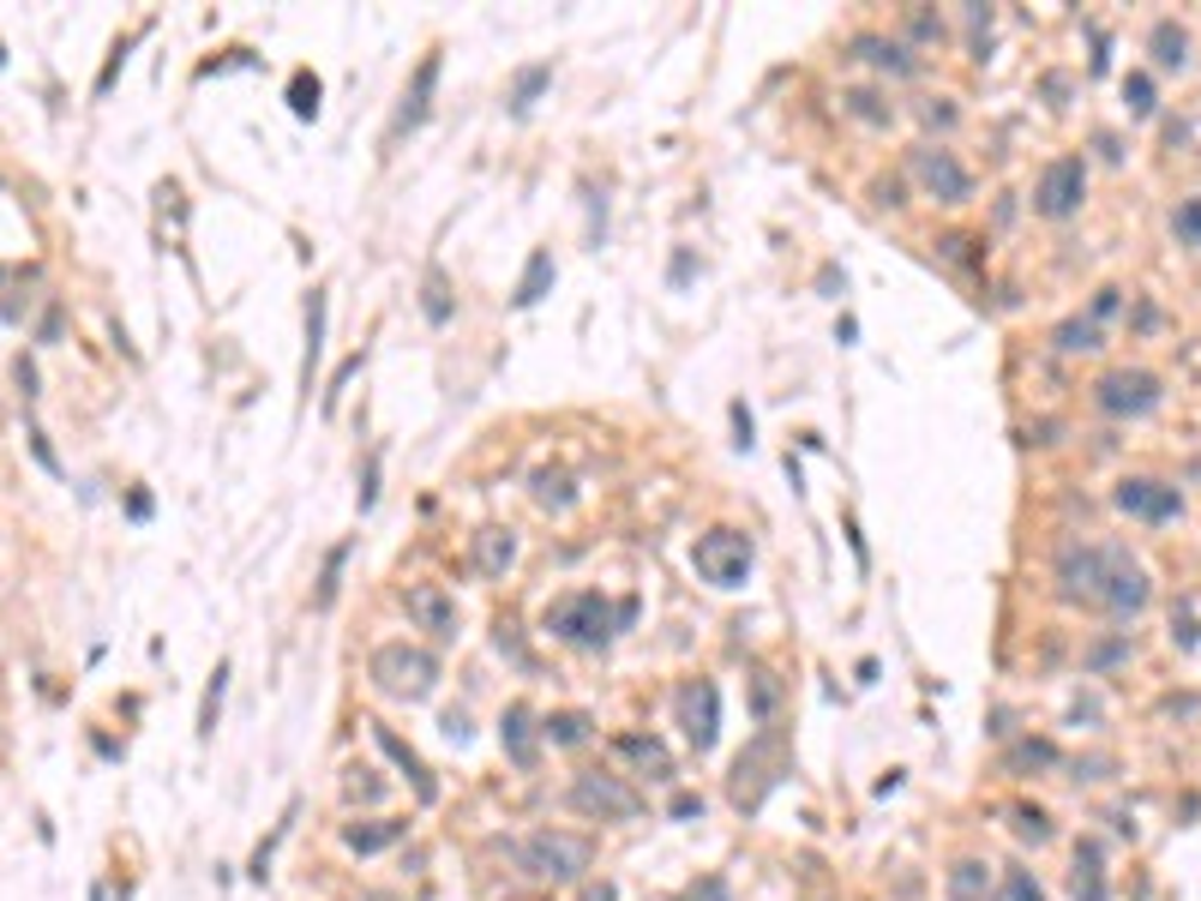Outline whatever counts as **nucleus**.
Masks as SVG:
<instances>
[{
	"label": "nucleus",
	"instance_id": "15",
	"mask_svg": "<svg viewBox=\"0 0 1201 901\" xmlns=\"http://www.w3.org/2000/svg\"><path fill=\"white\" fill-rule=\"evenodd\" d=\"M499 746L511 751V763H518V770H535V715H529L523 703L504 709V721H499Z\"/></svg>",
	"mask_w": 1201,
	"mask_h": 901
},
{
	"label": "nucleus",
	"instance_id": "45",
	"mask_svg": "<svg viewBox=\"0 0 1201 901\" xmlns=\"http://www.w3.org/2000/svg\"><path fill=\"white\" fill-rule=\"evenodd\" d=\"M583 901H619V889H613V884H589V889H583Z\"/></svg>",
	"mask_w": 1201,
	"mask_h": 901
},
{
	"label": "nucleus",
	"instance_id": "37",
	"mask_svg": "<svg viewBox=\"0 0 1201 901\" xmlns=\"http://www.w3.org/2000/svg\"><path fill=\"white\" fill-rule=\"evenodd\" d=\"M343 559H349V547H336L331 559H324V578H319V595H312V601L319 607H331L336 601V571H343Z\"/></svg>",
	"mask_w": 1201,
	"mask_h": 901
},
{
	"label": "nucleus",
	"instance_id": "9",
	"mask_svg": "<svg viewBox=\"0 0 1201 901\" xmlns=\"http://www.w3.org/2000/svg\"><path fill=\"white\" fill-rule=\"evenodd\" d=\"M1148 571L1136 566V559L1124 554V547H1111V566H1106V583H1099V595L1094 601L1099 607H1111V613H1141L1148 607Z\"/></svg>",
	"mask_w": 1201,
	"mask_h": 901
},
{
	"label": "nucleus",
	"instance_id": "26",
	"mask_svg": "<svg viewBox=\"0 0 1201 901\" xmlns=\"http://www.w3.org/2000/svg\"><path fill=\"white\" fill-rule=\"evenodd\" d=\"M222 685H229V668L217 661V673H210V685H205V703H199V739H210V734H217V715H222Z\"/></svg>",
	"mask_w": 1201,
	"mask_h": 901
},
{
	"label": "nucleus",
	"instance_id": "7",
	"mask_svg": "<svg viewBox=\"0 0 1201 901\" xmlns=\"http://www.w3.org/2000/svg\"><path fill=\"white\" fill-rule=\"evenodd\" d=\"M1082 193H1087V163L1082 156H1058V163H1046V175H1039L1034 205H1039V217H1075V211H1082Z\"/></svg>",
	"mask_w": 1201,
	"mask_h": 901
},
{
	"label": "nucleus",
	"instance_id": "21",
	"mask_svg": "<svg viewBox=\"0 0 1201 901\" xmlns=\"http://www.w3.org/2000/svg\"><path fill=\"white\" fill-rule=\"evenodd\" d=\"M619 751H625V758H631V763H643V770L655 775V782H667V775H673V758H667V746H661V739L625 734V739H619Z\"/></svg>",
	"mask_w": 1201,
	"mask_h": 901
},
{
	"label": "nucleus",
	"instance_id": "6",
	"mask_svg": "<svg viewBox=\"0 0 1201 901\" xmlns=\"http://www.w3.org/2000/svg\"><path fill=\"white\" fill-rule=\"evenodd\" d=\"M691 566H698V578L715 583V589H739V583L751 578V541L739 535V529H710V535H698Z\"/></svg>",
	"mask_w": 1201,
	"mask_h": 901
},
{
	"label": "nucleus",
	"instance_id": "8",
	"mask_svg": "<svg viewBox=\"0 0 1201 901\" xmlns=\"http://www.w3.org/2000/svg\"><path fill=\"white\" fill-rule=\"evenodd\" d=\"M1094 403L1106 415H1148L1160 403V379L1141 373V367H1117V373H1106L1094 385Z\"/></svg>",
	"mask_w": 1201,
	"mask_h": 901
},
{
	"label": "nucleus",
	"instance_id": "30",
	"mask_svg": "<svg viewBox=\"0 0 1201 901\" xmlns=\"http://www.w3.org/2000/svg\"><path fill=\"white\" fill-rule=\"evenodd\" d=\"M1058 348H1063V355L1099 348V325H1094V319H1070V325H1058Z\"/></svg>",
	"mask_w": 1201,
	"mask_h": 901
},
{
	"label": "nucleus",
	"instance_id": "11",
	"mask_svg": "<svg viewBox=\"0 0 1201 901\" xmlns=\"http://www.w3.org/2000/svg\"><path fill=\"white\" fill-rule=\"evenodd\" d=\"M1117 511L1141 517V523H1172V517H1184V493L1165 487V481L1136 475V481H1124V487H1117Z\"/></svg>",
	"mask_w": 1201,
	"mask_h": 901
},
{
	"label": "nucleus",
	"instance_id": "24",
	"mask_svg": "<svg viewBox=\"0 0 1201 901\" xmlns=\"http://www.w3.org/2000/svg\"><path fill=\"white\" fill-rule=\"evenodd\" d=\"M547 283H553V253H529V270L518 283V307H535L547 295Z\"/></svg>",
	"mask_w": 1201,
	"mask_h": 901
},
{
	"label": "nucleus",
	"instance_id": "42",
	"mask_svg": "<svg viewBox=\"0 0 1201 901\" xmlns=\"http://www.w3.org/2000/svg\"><path fill=\"white\" fill-rule=\"evenodd\" d=\"M847 103H853V109H859V115H866V120H883V109H878V97H866V90H853Z\"/></svg>",
	"mask_w": 1201,
	"mask_h": 901
},
{
	"label": "nucleus",
	"instance_id": "2",
	"mask_svg": "<svg viewBox=\"0 0 1201 901\" xmlns=\"http://www.w3.org/2000/svg\"><path fill=\"white\" fill-rule=\"evenodd\" d=\"M518 865L529 877H541V884H577V877L595 865V841L571 836V829H535V836L518 848Z\"/></svg>",
	"mask_w": 1201,
	"mask_h": 901
},
{
	"label": "nucleus",
	"instance_id": "12",
	"mask_svg": "<svg viewBox=\"0 0 1201 901\" xmlns=\"http://www.w3.org/2000/svg\"><path fill=\"white\" fill-rule=\"evenodd\" d=\"M913 175H919V187H925L931 199H943V205H961V199H973L968 168H961L949 151H919V156H913Z\"/></svg>",
	"mask_w": 1201,
	"mask_h": 901
},
{
	"label": "nucleus",
	"instance_id": "29",
	"mask_svg": "<svg viewBox=\"0 0 1201 901\" xmlns=\"http://www.w3.org/2000/svg\"><path fill=\"white\" fill-rule=\"evenodd\" d=\"M751 709H757L763 721H769V715L781 709V680H776V673H763V668L751 673Z\"/></svg>",
	"mask_w": 1201,
	"mask_h": 901
},
{
	"label": "nucleus",
	"instance_id": "33",
	"mask_svg": "<svg viewBox=\"0 0 1201 901\" xmlns=\"http://www.w3.org/2000/svg\"><path fill=\"white\" fill-rule=\"evenodd\" d=\"M997 901H1046L1034 884V872H1004V884H997Z\"/></svg>",
	"mask_w": 1201,
	"mask_h": 901
},
{
	"label": "nucleus",
	"instance_id": "28",
	"mask_svg": "<svg viewBox=\"0 0 1201 901\" xmlns=\"http://www.w3.org/2000/svg\"><path fill=\"white\" fill-rule=\"evenodd\" d=\"M289 109H295L301 120L319 115V78H312V73H295V78H289Z\"/></svg>",
	"mask_w": 1201,
	"mask_h": 901
},
{
	"label": "nucleus",
	"instance_id": "13",
	"mask_svg": "<svg viewBox=\"0 0 1201 901\" xmlns=\"http://www.w3.org/2000/svg\"><path fill=\"white\" fill-rule=\"evenodd\" d=\"M409 619L421 631H433L439 644H451V637H457V601L439 589V583H414V589H409Z\"/></svg>",
	"mask_w": 1201,
	"mask_h": 901
},
{
	"label": "nucleus",
	"instance_id": "18",
	"mask_svg": "<svg viewBox=\"0 0 1201 901\" xmlns=\"http://www.w3.org/2000/svg\"><path fill=\"white\" fill-rule=\"evenodd\" d=\"M1075 901H1106V872H1099V848L1094 841H1082L1075 848Z\"/></svg>",
	"mask_w": 1201,
	"mask_h": 901
},
{
	"label": "nucleus",
	"instance_id": "38",
	"mask_svg": "<svg viewBox=\"0 0 1201 901\" xmlns=\"http://www.w3.org/2000/svg\"><path fill=\"white\" fill-rule=\"evenodd\" d=\"M1124 97H1129V109H1136L1141 120L1153 115V78H1141V73H1136V78H1129V85H1124Z\"/></svg>",
	"mask_w": 1201,
	"mask_h": 901
},
{
	"label": "nucleus",
	"instance_id": "3",
	"mask_svg": "<svg viewBox=\"0 0 1201 901\" xmlns=\"http://www.w3.org/2000/svg\"><path fill=\"white\" fill-rule=\"evenodd\" d=\"M367 673H373L379 691L403 697V703H421V697H433V685H439L433 649H414V644H379L373 661H367Z\"/></svg>",
	"mask_w": 1201,
	"mask_h": 901
},
{
	"label": "nucleus",
	"instance_id": "14",
	"mask_svg": "<svg viewBox=\"0 0 1201 901\" xmlns=\"http://www.w3.org/2000/svg\"><path fill=\"white\" fill-rule=\"evenodd\" d=\"M475 571L481 578H504L511 571V559H518V535L511 529H475Z\"/></svg>",
	"mask_w": 1201,
	"mask_h": 901
},
{
	"label": "nucleus",
	"instance_id": "47",
	"mask_svg": "<svg viewBox=\"0 0 1201 901\" xmlns=\"http://www.w3.org/2000/svg\"><path fill=\"white\" fill-rule=\"evenodd\" d=\"M0 61H7V54H0Z\"/></svg>",
	"mask_w": 1201,
	"mask_h": 901
},
{
	"label": "nucleus",
	"instance_id": "32",
	"mask_svg": "<svg viewBox=\"0 0 1201 901\" xmlns=\"http://www.w3.org/2000/svg\"><path fill=\"white\" fill-rule=\"evenodd\" d=\"M1009 763H1015V770H1046V763H1058V746H1051V739H1021Z\"/></svg>",
	"mask_w": 1201,
	"mask_h": 901
},
{
	"label": "nucleus",
	"instance_id": "10",
	"mask_svg": "<svg viewBox=\"0 0 1201 901\" xmlns=\"http://www.w3.org/2000/svg\"><path fill=\"white\" fill-rule=\"evenodd\" d=\"M679 727L698 751H710L715 739H721V691H715L710 680H691L679 691Z\"/></svg>",
	"mask_w": 1201,
	"mask_h": 901
},
{
	"label": "nucleus",
	"instance_id": "41",
	"mask_svg": "<svg viewBox=\"0 0 1201 901\" xmlns=\"http://www.w3.org/2000/svg\"><path fill=\"white\" fill-rule=\"evenodd\" d=\"M1124 656H1129V644H1124V637H1111V644H1099L1094 656H1087V668L1099 673V668H1111V661H1124Z\"/></svg>",
	"mask_w": 1201,
	"mask_h": 901
},
{
	"label": "nucleus",
	"instance_id": "27",
	"mask_svg": "<svg viewBox=\"0 0 1201 901\" xmlns=\"http://www.w3.org/2000/svg\"><path fill=\"white\" fill-rule=\"evenodd\" d=\"M853 49L866 54L871 66H890V73H913V61H907V49H895V42H883V37H859Z\"/></svg>",
	"mask_w": 1201,
	"mask_h": 901
},
{
	"label": "nucleus",
	"instance_id": "34",
	"mask_svg": "<svg viewBox=\"0 0 1201 901\" xmlns=\"http://www.w3.org/2000/svg\"><path fill=\"white\" fill-rule=\"evenodd\" d=\"M547 78H553V73H547V66H529V73L518 78V90H511V109H518V115H523V109L535 103V97H541V85H547Z\"/></svg>",
	"mask_w": 1201,
	"mask_h": 901
},
{
	"label": "nucleus",
	"instance_id": "25",
	"mask_svg": "<svg viewBox=\"0 0 1201 901\" xmlns=\"http://www.w3.org/2000/svg\"><path fill=\"white\" fill-rule=\"evenodd\" d=\"M553 746H583L589 739V715L583 709H559V715H547V727H541Z\"/></svg>",
	"mask_w": 1201,
	"mask_h": 901
},
{
	"label": "nucleus",
	"instance_id": "23",
	"mask_svg": "<svg viewBox=\"0 0 1201 901\" xmlns=\"http://www.w3.org/2000/svg\"><path fill=\"white\" fill-rule=\"evenodd\" d=\"M319 348H324V295L312 289L307 301V367H301V385L312 391V367H319Z\"/></svg>",
	"mask_w": 1201,
	"mask_h": 901
},
{
	"label": "nucleus",
	"instance_id": "46",
	"mask_svg": "<svg viewBox=\"0 0 1201 901\" xmlns=\"http://www.w3.org/2000/svg\"><path fill=\"white\" fill-rule=\"evenodd\" d=\"M18 385H25V397H37V367L30 360H18Z\"/></svg>",
	"mask_w": 1201,
	"mask_h": 901
},
{
	"label": "nucleus",
	"instance_id": "1",
	"mask_svg": "<svg viewBox=\"0 0 1201 901\" xmlns=\"http://www.w3.org/2000/svg\"><path fill=\"white\" fill-rule=\"evenodd\" d=\"M631 619H637V601H608L601 589H577V595L547 607V631L571 649H601L608 637H619Z\"/></svg>",
	"mask_w": 1201,
	"mask_h": 901
},
{
	"label": "nucleus",
	"instance_id": "22",
	"mask_svg": "<svg viewBox=\"0 0 1201 901\" xmlns=\"http://www.w3.org/2000/svg\"><path fill=\"white\" fill-rule=\"evenodd\" d=\"M985 889H992V877H985L980 860H961L949 872V901H985Z\"/></svg>",
	"mask_w": 1201,
	"mask_h": 901
},
{
	"label": "nucleus",
	"instance_id": "4",
	"mask_svg": "<svg viewBox=\"0 0 1201 901\" xmlns=\"http://www.w3.org/2000/svg\"><path fill=\"white\" fill-rule=\"evenodd\" d=\"M781 775H788V739H781V727H763V734L739 751V763H733V799L745 811L763 805V794H769Z\"/></svg>",
	"mask_w": 1201,
	"mask_h": 901
},
{
	"label": "nucleus",
	"instance_id": "31",
	"mask_svg": "<svg viewBox=\"0 0 1201 901\" xmlns=\"http://www.w3.org/2000/svg\"><path fill=\"white\" fill-rule=\"evenodd\" d=\"M421 307H426V319H433V325L451 319V289H445V270H426V301H421Z\"/></svg>",
	"mask_w": 1201,
	"mask_h": 901
},
{
	"label": "nucleus",
	"instance_id": "43",
	"mask_svg": "<svg viewBox=\"0 0 1201 901\" xmlns=\"http://www.w3.org/2000/svg\"><path fill=\"white\" fill-rule=\"evenodd\" d=\"M673 817H703V799H698V794H679V799H673Z\"/></svg>",
	"mask_w": 1201,
	"mask_h": 901
},
{
	"label": "nucleus",
	"instance_id": "35",
	"mask_svg": "<svg viewBox=\"0 0 1201 901\" xmlns=\"http://www.w3.org/2000/svg\"><path fill=\"white\" fill-rule=\"evenodd\" d=\"M1015 836H1021V841H1046V836H1051L1046 811H1034V805H1015Z\"/></svg>",
	"mask_w": 1201,
	"mask_h": 901
},
{
	"label": "nucleus",
	"instance_id": "5",
	"mask_svg": "<svg viewBox=\"0 0 1201 901\" xmlns=\"http://www.w3.org/2000/svg\"><path fill=\"white\" fill-rule=\"evenodd\" d=\"M571 811H583L595 824H631V817H643V794L631 782H619V775L589 770L571 782Z\"/></svg>",
	"mask_w": 1201,
	"mask_h": 901
},
{
	"label": "nucleus",
	"instance_id": "36",
	"mask_svg": "<svg viewBox=\"0 0 1201 901\" xmlns=\"http://www.w3.org/2000/svg\"><path fill=\"white\" fill-rule=\"evenodd\" d=\"M1172 229L1184 234L1189 246H1201V199H1184V205H1177V217H1172Z\"/></svg>",
	"mask_w": 1201,
	"mask_h": 901
},
{
	"label": "nucleus",
	"instance_id": "39",
	"mask_svg": "<svg viewBox=\"0 0 1201 901\" xmlns=\"http://www.w3.org/2000/svg\"><path fill=\"white\" fill-rule=\"evenodd\" d=\"M535 499H541V505H571V481H553V475H535Z\"/></svg>",
	"mask_w": 1201,
	"mask_h": 901
},
{
	"label": "nucleus",
	"instance_id": "20",
	"mask_svg": "<svg viewBox=\"0 0 1201 901\" xmlns=\"http://www.w3.org/2000/svg\"><path fill=\"white\" fill-rule=\"evenodd\" d=\"M343 841H349L355 853H379V848H391V841H403V824H397V817H373V824H349V829H343Z\"/></svg>",
	"mask_w": 1201,
	"mask_h": 901
},
{
	"label": "nucleus",
	"instance_id": "17",
	"mask_svg": "<svg viewBox=\"0 0 1201 901\" xmlns=\"http://www.w3.org/2000/svg\"><path fill=\"white\" fill-rule=\"evenodd\" d=\"M433 85H439V54H426V61H421V73H414L409 97H403V115H397V132H403V127H421V120H426V103H433Z\"/></svg>",
	"mask_w": 1201,
	"mask_h": 901
},
{
	"label": "nucleus",
	"instance_id": "16",
	"mask_svg": "<svg viewBox=\"0 0 1201 901\" xmlns=\"http://www.w3.org/2000/svg\"><path fill=\"white\" fill-rule=\"evenodd\" d=\"M373 739H379V751H385V758H391V763H397V770H403V775H409V782H414V794H421V805H433V799H439V787H433V775H426V763L414 758V751L403 746V739L391 734V727H373Z\"/></svg>",
	"mask_w": 1201,
	"mask_h": 901
},
{
	"label": "nucleus",
	"instance_id": "44",
	"mask_svg": "<svg viewBox=\"0 0 1201 901\" xmlns=\"http://www.w3.org/2000/svg\"><path fill=\"white\" fill-rule=\"evenodd\" d=\"M1106 313H1117V289H1099L1094 295V319H1106Z\"/></svg>",
	"mask_w": 1201,
	"mask_h": 901
},
{
	"label": "nucleus",
	"instance_id": "40",
	"mask_svg": "<svg viewBox=\"0 0 1201 901\" xmlns=\"http://www.w3.org/2000/svg\"><path fill=\"white\" fill-rule=\"evenodd\" d=\"M679 901H727V884H721V877H715V872H710V877H698V884L685 889V896H679Z\"/></svg>",
	"mask_w": 1201,
	"mask_h": 901
},
{
	"label": "nucleus",
	"instance_id": "19",
	"mask_svg": "<svg viewBox=\"0 0 1201 901\" xmlns=\"http://www.w3.org/2000/svg\"><path fill=\"white\" fill-rule=\"evenodd\" d=\"M1148 49H1153V61H1160V66H1189V37H1184L1177 18H1160V25H1153Z\"/></svg>",
	"mask_w": 1201,
	"mask_h": 901
}]
</instances>
